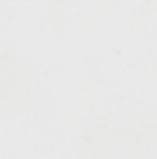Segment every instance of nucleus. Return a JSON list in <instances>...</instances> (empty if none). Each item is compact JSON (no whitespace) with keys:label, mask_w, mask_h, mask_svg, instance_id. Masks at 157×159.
<instances>
[]
</instances>
